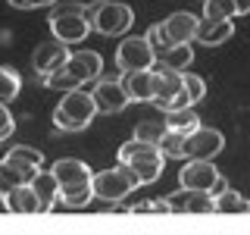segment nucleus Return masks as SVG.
Segmentation results:
<instances>
[{
    "label": "nucleus",
    "mask_w": 250,
    "mask_h": 235,
    "mask_svg": "<svg viewBox=\"0 0 250 235\" xmlns=\"http://www.w3.org/2000/svg\"><path fill=\"white\" fill-rule=\"evenodd\" d=\"M97 113L100 110H97L94 94L78 88V91L62 94V100L57 104V110H53V125H57L60 132H82L94 122Z\"/></svg>",
    "instance_id": "nucleus-1"
},
{
    "label": "nucleus",
    "mask_w": 250,
    "mask_h": 235,
    "mask_svg": "<svg viewBox=\"0 0 250 235\" xmlns=\"http://www.w3.org/2000/svg\"><path fill=\"white\" fill-rule=\"evenodd\" d=\"M44 166V154L35 151V147H25V144H16L3 154L0 160V176H3L6 188L13 185H31L38 179V172Z\"/></svg>",
    "instance_id": "nucleus-2"
},
{
    "label": "nucleus",
    "mask_w": 250,
    "mask_h": 235,
    "mask_svg": "<svg viewBox=\"0 0 250 235\" xmlns=\"http://www.w3.org/2000/svg\"><path fill=\"white\" fill-rule=\"evenodd\" d=\"M163 160H166V157H163L160 147L144 144V141H138V138L119 144V163H125V166H131L138 172L141 185L156 182V179L163 176Z\"/></svg>",
    "instance_id": "nucleus-3"
},
{
    "label": "nucleus",
    "mask_w": 250,
    "mask_h": 235,
    "mask_svg": "<svg viewBox=\"0 0 250 235\" xmlns=\"http://www.w3.org/2000/svg\"><path fill=\"white\" fill-rule=\"evenodd\" d=\"M84 13H88L91 19V28L97 31V35H125V31L131 28V22H135V13H131V6L125 3H116V0H97V3H88L84 6Z\"/></svg>",
    "instance_id": "nucleus-4"
},
{
    "label": "nucleus",
    "mask_w": 250,
    "mask_h": 235,
    "mask_svg": "<svg viewBox=\"0 0 250 235\" xmlns=\"http://www.w3.org/2000/svg\"><path fill=\"white\" fill-rule=\"evenodd\" d=\"M138 185H141L138 172L131 169V166H125V163H119V166L104 169V172L94 176V194H97L100 201H109V204L125 201Z\"/></svg>",
    "instance_id": "nucleus-5"
},
{
    "label": "nucleus",
    "mask_w": 250,
    "mask_h": 235,
    "mask_svg": "<svg viewBox=\"0 0 250 235\" xmlns=\"http://www.w3.org/2000/svg\"><path fill=\"white\" fill-rule=\"evenodd\" d=\"M50 31L62 44H82L91 31V19H88V13H84V6H75V3L62 6L60 13L50 16Z\"/></svg>",
    "instance_id": "nucleus-6"
},
{
    "label": "nucleus",
    "mask_w": 250,
    "mask_h": 235,
    "mask_svg": "<svg viewBox=\"0 0 250 235\" xmlns=\"http://www.w3.org/2000/svg\"><path fill=\"white\" fill-rule=\"evenodd\" d=\"M156 63H160V57H156L153 44L147 38H125L116 47V66L122 69V75L141 72V69H153Z\"/></svg>",
    "instance_id": "nucleus-7"
},
{
    "label": "nucleus",
    "mask_w": 250,
    "mask_h": 235,
    "mask_svg": "<svg viewBox=\"0 0 250 235\" xmlns=\"http://www.w3.org/2000/svg\"><path fill=\"white\" fill-rule=\"evenodd\" d=\"M69 60H72V50H69V44L62 41H47V44H38L35 57H31V66H35V72L44 78L50 75H60L62 69L69 66Z\"/></svg>",
    "instance_id": "nucleus-8"
},
{
    "label": "nucleus",
    "mask_w": 250,
    "mask_h": 235,
    "mask_svg": "<svg viewBox=\"0 0 250 235\" xmlns=\"http://www.w3.org/2000/svg\"><path fill=\"white\" fill-rule=\"evenodd\" d=\"M219 172L213 166V160H188L182 169H178V185H182V191H203L209 194L213 191V185L219 182Z\"/></svg>",
    "instance_id": "nucleus-9"
},
{
    "label": "nucleus",
    "mask_w": 250,
    "mask_h": 235,
    "mask_svg": "<svg viewBox=\"0 0 250 235\" xmlns=\"http://www.w3.org/2000/svg\"><path fill=\"white\" fill-rule=\"evenodd\" d=\"M91 94H94V100H97L100 113H122V110L131 104V94L119 78H100L91 88Z\"/></svg>",
    "instance_id": "nucleus-10"
},
{
    "label": "nucleus",
    "mask_w": 250,
    "mask_h": 235,
    "mask_svg": "<svg viewBox=\"0 0 250 235\" xmlns=\"http://www.w3.org/2000/svg\"><path fill=\"white\" fill-rule=\"evenodd\" d=\"M222 147H225L222 132L200 125L197 132L188 135V160H213L216 154H222Z\"/></svg>",
    "instance_id": "nucleus-11"
},
{
    "label": "nucleus",
    "mask_w": 250,
    "mask_h": 235,
    "mask_svg": "<svg viewBox=\"0 0 250 235\" xmlns=\"http://www.w3.org/2000/svg\"><path fill=\"white\" fill-rule=\"evenodd\" d=\"M160 82H163V75H160V69H141V72H128V75H122V85L128 88L131 94V100H156V94H160Z\"/></svg>",
    "instance_id": "nucleus-12"
},
{
    "label": "nucleus",
    "mask_w": 250,
    "mask_h": 235,
    "mask_svg": "<svg viewBox=\"0 0 250 235\" xmlns=\"http://www.w3.org/2000/svg\"><path fill=\"white\" fill-rule=\"evenodd\" d=\"M197 28H200V19L194 13H172L163 19V31H166L169 44H188V41H197Z\"/></svg>",
    "instance_id": "nucleus-13"
},
{
    "label": "nucleus",
    "mask_w": 250,
    "mask_h": 235,
    "mask_svg": "<svg viewBox=\"0 0 250 235\" xmlns=\"http://www.w3.org/2000/svg\"><path fill=\"white\" fill-rule=\"evenodd\" d=\"M3 207L10 213H44L41 198L35 194L31 185H13L3 191Z\"/></svg>",
    "instance_id": "nucleus-14"
},
{
    "label": "nucleus",
    "mask_w": 250,
    "mask_h": 235,
    "mask_svg": "<svg viewBox=\"0 0 250 235\" xmlns=\"http://www.w3.org/2000/svg\"><path fill=\"white\" fill-rule=\"evenodd\" d=\"M50 172L60 179V185H78V182H94V172L84 160H75V157H62L50 166Z\"/></svg>",
    "instance_id": "nucleus-15"
},
{
    "label": "nucleus",
    "mask_w": 250,
    "mask_h": 235,
    "mask_svg": "<svg viewBox=\"0 0 250 235\" xmlns=\"http://www.w3.org/2000/svg\"><path fill=\"white\" fill-rule=\"evenodd\" d=\"M172 213H213L216 210V198L203 191H178L169 198Z\"/></svg>",
    "instance_id": "nucleus-16"
},
{
    "label": "nucleus",
    "mask_w": 250,
    "mask_h": 235,
    "mask_svg": "<svg viewBox=\"0 0 250 235\" xmlns=\"http://www.w3.org/2000/svg\"><path fill=\"white\" fill-rule=\"evenodd\" d=\"M66 72H72L75 78H82V82H91V78H100L104 72V57H100L97 50H75L72 60H69Z\"/></svg>",
    "instance_id": "nucleus-17"
},
{
    "label": "nucleus",
    "mask_w": 250,
    "mask_h": 235,
    "mask_svg": "<svg viewBox=\"0 0 250 235\" xmlns=\"http://www.w3.org/2000/svg\"><path fill=\"white\" fill-rule=\"evenodd\" d=\"M31 188H35V194L41 198V207H44V213L47 210H53L57 204L62 201V185H60V179L53 176V172H38V179L31 182Z\"/></svg>",
    "instance_id": "nucleus-18"
},
{
    "label": "nucleus",
    "mask_w": 250,
    "mask_h": 235,
    "mask_svg": "<svg viewBox=\"0 0 250 235\" xmlns=\"http://www.w3.org/2000/svg\"><path fill=\"white\" fill-rule=\"evenodd\" d=\"M231 35H234V22H231V19H222V22L203 19L200 28H197V41H200L203 47H219V44L229 41Z\"/></svg>",
    "instance_id": "nucleus-19"
},
{
    "label": "nucleus",
    "mask_w": 250,
    "mask_h": 235,
    "mask_svg": "<svg viewBox=\"0 0 250 235\" xmlns=\"http://www.w3.org/2000/svg\"><path fill=\"white\" fill-rule=\"evenodd\" d=\"M97 198L94 194V182H78V185H62V204L69 210H82Z\"/></svg>",
    "instance_id": "nucleus-20"
},
{
    "label": "nucleus",
    "mask_w": 250,
    "mask_h": 235,
    "mask_svg": "<svg viewBox=\"0 0 250 235\" xmlns=\"http://www.w3.org/2000/svg\"><path fill=\"white\" fill-rule=\"evenodd\" d=\"M166 132H169L166 116H163V119H141L135 125V138L144 141V144H153V147H160V141L166 138Z\"/></svg>",
    "instance_id": "nucleus-21"
},
{
    "label": "nucleus",
    "mask_w": 250,
    "mask_h": 235,
    "mask_svg": "<svg viewBox=\"0 0 250 235\" xmlns=\"http://www.w3.org/2000/svg\"><path fill=\"white\" fill-rule=\"evenodd\" d=\"M191 63H194V50H191V44H175L172 50L160 53V66H163V69H175V72H185Z\"/></svg>",
    "instance_id": "nucleus-22"
},
{
    "label": "nucleus",
    "mask_w": 250,
    "mask_h": 235,
    "mask_svg": "<svg viewBox=\"0 0 250 235\" xmlns=\"http://www.w3.org/2000/svg\"><path fill=\"white\" fill-rule=\"evenodd\" d=\"M166 122L172 132H182V135H191V132L200 129V116L194 113L191 107L188 110H172V113H166Z\"/></svg>",
    "instance_id": "nucleus-23"
},
{
    "label": "nucleus",
    "mask_w": 250,
    "mask_h": 235,
    "mask_svg": "<svg viewBox=\"0 0 250 235\" xmlns=\"http://www.w3.org/2000/svg\"><path fill=\"white\" fill-rule=\"evenodd\" d=\"M216 213H250V201L241 191L229 188L225 194H219V198H216Z\"/></svg>",
    "instance_id": "nucleus-24"
},
{
    "label": "nucleus",
    "mask_w": 250,
    "mask_h": 235,
    "mask_svg": "<svg viewBox=\"0 0 250 235\" xmlns=\"http://www.w3.org/2000/svg\"><path fill=\"white\" fill-rule=\"evenodd\" d=\"M234 16H238L234 0H207V3H203V19L222 22V19H234Z\"/></svg>",
    "instance_id": "nucleus-25"
},
{
    "label": "nucleus",
    "mask_w": 250,
    "mask_h": 235,
    "mask_svg": "<svg viewBox=\"0 0 250 235\" xmlns=\"http://www.w3.org/2000/svg\"><path fill=\"white\" fill-rule=\"evenodd\" d=\"M160 151H163V157H172V160H178V157H188V135L169 129L166 138L160 141Z\"/></svg>",
    "instance_id": "nucleus-26"
},
{
    "label": "nucleus",
    "mask_w": 250,
    "mask_h": 235,
    "mask_svg": "<svg viewBox=\"0 0 250 235\" xmlns=\"http://www.w3.org/2000/svg\"><path fill=\"white\" fill-rule=\"evenodd\" d=\"M19 88H22L19 72H16L13 66H3V69H0V100H3V104H10L16 94H19Z\"/></svg>",
    "instance_id": "nucleus-27"
},
{
    "label": "nucleus",
    "mask_w": 250,
    "mask_h": 235,
    "mask_svg": "<svg viewBox=\"0 0 250 235\" xmlns=\"http://www.w3.org/2000/svg\"><path fill=\"white\" fill-rule=\"evenodd\" d=\"M44 85L47 88H53V91H62V94H69V91H78L82 88V78H75L72 72H66V69H62L60 75H50V78H44Z\"/></svg>",
    "instance_id": "nucleus-28"
},
{
    "label": "nucleus",
    "mask_w": 250,
    "mask_h": 235,
    "mask_svg": "<svg viewBox=\"0 0 250 235\" xmlns=\"http://www.w3.org/2000/svg\"><path fill=\"white\" fill-rule=\"evenodd\" d=\"M125 210H131V213H172V204H169V198L141 201V204H131V207H125Z\"/></svg>",
    "instance_id": "nucleus-29"
},
{
    "label": "nucleus",
    "mask_w": 250,
    "mask_h": 235,
    "mask_svg": "<svg viewBox=\"0 0 250 235\" xmlns=\"http://www.w3.org/2000/svg\"><path fill=\"white\" fill-rule=\"evenodd\" d=\"M147 41L153 44V50H156V57H160V53H166V50H172V44H169V38H166V31H163V22L160 25H150L147 28Z\"/></svg>",
    "instance_id": "nucleus-30"
},
{
    "label": "nucleus",
    "mask_w": 250,
    "mask_h": 235,
    "mask_svg": "<svg viewBox=\"0 0 250 235\" xmlns=\"http://www.w3.org/2000/svg\"><path fill=\"white\" fill-rule=\"evenodd\" d=\"M185 91L191 94V100L197 104V100L207 97V82H203L200 75H194V72H185Z\"/></svg>",
    "instance_id": "nucleus-31"
},
{
    "label": "nucleus",
    "mask_w": 250,
    "mask_h": 235,
    "mask_svg": "<svg viewBox=\"0 0 250 235\" xmlns=\"http://www.w3.org/2000/svg\"><path fill=\"white\" fill-rule=\"evenodd\" d=\"M13 135V113H10V110H6V104L3 107H0V138H10Z\"/></svg>",
    "instance_id": "nucleus-32"
},
{
    "label": "nucleus",
    "mask_w": 250,
    "mask_h": 235,
    "mask_svg": "<svg viewBox=\"0 0 250 235\" xmlns=\"http://www.w3.org/2000/svg\"><path fill=\"white\" fill-rule=\"evenodd\" d=\"M57 3V0H10V6H16V10H38V6H50Z\"/></svg>",
    "instance_id": "nucleus-33"
},
{
    "label": "nucleus",
    "mask_w": 250,
    "mask_h": 235,
    "mask_svg": "<svg viewBox=\"0 0 250 235\" xmlns=\"http://www.w3.org/2000/svg\"><path fill=\"white\" fill-rule=\"evenodd\" d=\"M225 191H229V182H225V176H219V182L213 185V191H209V194H213V198H219V194H225Z\"/></svg>",
    "instance_id": "nucleus-34"
},
{
    "label": "nucleus",
    "mask_w": 250,
    "mask_h": 235,
    "mask_svg": "<svg viewBox=\"0 0 250 235\" xmlns=\"http://www.w3.org/2000/svg\"><path fill=\"white\" fill-rule=\"evenodd\" d=\"M234 6H238V16H247L250 13V0H234Z\"/></svg>",
    "instance_id": "nucleus-35"
},
{
    "label": "nucleus",
    "mask_w": 250,
    "mask_h": 235,
    "mask_svg": "<svg viewBox=\"0 0 250 235\" xmlns=\"http://www.w3.org/2000/svg\"><path fill=\"white\" fill-rule=\"evenodd\" d=\"M203 3H207V0H203Z\"/></svg>",
    "instance_id": "nucleus-36"
}]
</instances>
